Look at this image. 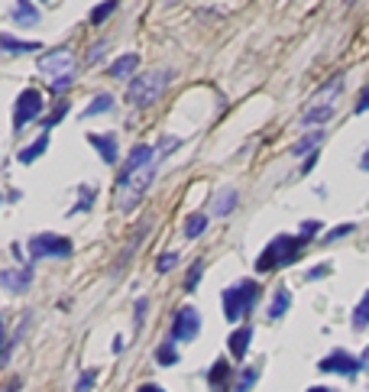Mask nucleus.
I'll use <instances>...</instances> for the list:
<instances>
[{
    "instance_id": "obj_20",
    "label": "nucleus",
    "mask_w": 369,
    "mask_h": 392,
    "mask_svg": "<svg viewBox=\"0 0 369 392\" xmlns=\"http://www.w3.org/2000/svg\"><path fill=\"white\" fill-rule=\"evenodd\" d=\"M330 117H334V104H317L301 114V127H317V124H327Z\"/></svg>"
},
{
    "instance_id": "obj_48",
    "label": "nucleus",
    "mask_w": 369,
    "mask_h": 392,
    "mask_svg": "<svg viewBox=\"0 0 369 392\" xmlns=\"http://www.w3.org/2000/svg\"><path fill=\"white\" fill-rule=\"evenodd\" d=\"M308 392H334V389H324V386H315V389H308Z\"/></svg>"
},
{
    "instance_id": "obj_14",
    "label": "nucleus",
    "mask_w": 369,
    "mask_h": 392,
    "mask_svg": "<svg viewBox=\"0 0 369 392\" xmlns=\"http://www.w3.org/2000/svg\"><path fill=\"white\" fill-rule=\"evenodd\" d=\"M10 17H13V23H20V26H36V23L43 20L39 10L32 7V0H13Z\"/></svg>"
},
{
    "instance_id": "obj_35",
    "label": "nucleus",
    "mask_w": 369,
    "mask_h": 392,
    "mask_svg": "<svg viewBox=\"0 0 369 392\" xmlns=\"http://www.w3.org/2000/svg\"><path fill=\"white\" fill-rule=\"evenodd\" d=\"M175 263H179V253H162V256H159V263H156V269H159V273H169Z\"/></svg>"
},
{
    "instance_id": "obj_41",
    "label": "nucleus",
    "mask_w": 369,
    "mask_h": 392,
    "mask_svg": "<svg viewBox=\"0 0 369 392\" xmlns=\"http://www.w3.org/2000/svg\"><path fill=\"white\" fill-rule=\"evenodd\" d=\"M327 273H330V266H327V263H321V266H315V269H311V273H308V279H311V282H315V279L327 276Z\"/></svg>"
},
{
    "instance_id": "obj_1",
    "label": "nucleus",
    "mask_w": 369,
    "mask_h": 392,
    "mask_svg": "<svg viewBox=\"0 0 369 392\" xmlns=\"http://www.w3.org/2000/svg\"><path fill=\"white\" fill-rule=\"evenodd\" d=\"M305 246H308L305 237H288V233H279L272 244L263 250V256L256 259V269H259V273H269V269H279V266L298 263Z\"/></svg>"
},
{
    "instance_id": "obj_2",
    "label": "nucleus",
    "mask_w": 369,
    "mask_h": 392,
    "mask_svg": "<svg viewBox=\"0 0 369 392\" xmlns=\"http://www.w3.org/2000/svg\"><path fill=\"white\" fill-rule=\"evenodd\" d=\"M169 81H172V72H166V68H156V72H143L139 78H133V81H130L127 101H130L133 107L156 104L159 97H162V91L169 88Z\"/></svg>"
},
{
    "instance_id": "obj_33",
    "label": "nucleus",
    "mask_w": 369,
    "mask_h": 392,
    "mask_svg": "<svg viewBox=\"0 0 369 392\" xmlns=\"http://www.w3.org/2000/svg\"><path fill=\"white\" fill-rule=\"evenodd\" d=\"M104 52H107V39H97L94 49H88V62H91V65L101 62V59H104Z\"/></svg>"
},
{
    "instance_id": "obj_47",
    "label": "nucleus",
    "mask_w": 369,
    "mask_h": 392,
    "mask_svg": "<svg viewBox=\"0 0 369 392\" xmlns=\"http://www.w3.org/2000/svg\"><path fill=\"white\" fill-rule=\"evenodd\" d=\"M359 366H366V370H369V350L363 353V360H359Z\"/></svg>"
},
{
    "instance_id": "obj_23",
    "label": "nucleus",
    "mask_w": 369,
    "mask_h": 392,
    "mask_svg": "<svg viewBox=\"0 0 369 392\" xmlns=\"http://www.w3.org/2000/svg\"><path fill=\"white\" fill-rule=\"evenodd\" d=\"M110 107H114V97H110V95H97L94 101H91V104L81 110V117H85V120H91V117H97V114H107Z\"/></svg>"
},
{
    "instance_id": "obj_4",
    "label": "nucleus",
    "mask_w": 369,
    "mask_h": 392,
    "mask_svg": "<svg viewBox=\"0 0 369 392\" xmlns=\"http://www.w3.org/2000/svg\"><path fill=\"white\" fill-rule=\"evenodd\" d=\"M152 175H156V169L152 166H146V169L133 172V175H127V179H120L114 185V198H117V208L120 211H133L139 204V198L146 195V188L152 185Z\"/></svg>"
},
{
    "instance_id": "obj_11",
    "label": "nucleus",
    "mask_w": 369,
    "mask_h": 392,
    "mask_svg": "<svg viewBox=\"0 0 369 392\" xmlns=\"http://www.w3.org/2000/svg\"><path fill=\"white\" fill-rule=\"evenodd\" d=\"M0 286L7 288V292H26V288L32 286V269L30 266H23V269H3L0 273Z\"/></svg>"
},
{
    "instance_id": "obj_42",
    "label": "nucleus",
    "mask_w": 369,
    "mask_h": 392,
    "mask_svg": "<svg viewBox=\"0 0 369 392\" xmlns=\"http://www.w3.org/2000/svg\"><path fill=\"white\" fill-rule=\"evenodd\" d=\"M137 392H166V389H162V386H156V382H143Z\"/></svg>"
},
{
    "instance_id": "obj_40",
    "label": "nucleus",
    "mask_w": 369,
    "mask_h": 392,
    "mask_svg": "<svg viewBox=\"0 0 369 392\" xmlns=\"http://www.w3.org/2000/svg\"><path fill=\"white\" fill-rule=\"evenodd\" d=\"M72 85V75H62V78H52V91H65Z\"/></svg>"
},
{
    "instance_id": "obj_28",
    "label": "nucleus",
    "mask_w": 369,
    "mask_h": 392,
    "mask_svg": "<svg viewBox=\"0 0 369 392\" xmlns=\"http://www.w3.org/2000/svg\"><path fill=\"white\" fill-rule=\"evenodd\" d=\"M353 324H357V328H366L369 324V292L363 295V302L357 305V311H353Z\"/></svg>"
},
{
    "instance_id": "obj_49",
    "label": "nucleus",
    "mask_w": 369,
    "mask_h": 392,
    "mask_svg": "<svg viewBox=\"0 0 369 392\" xmlns=\"http://www.w3.org/2000/svg\"><path fill=\"white\" fill-rule=\"evenodd\" d=\"M166 3H179V0H166Z\"/></svg>"
},
{
    "instance_id": "obj_9",
    "label": "nucleus",
    "mask_w": 369,
    "mask_h": 392,
    "mask_svg": "<svg viewBox=\"0 0 369 392\" xmlns=\"http://www.w3.org/2000/svg\"><path fill=\"white\" fill-rule=\"evenodd\" d=\"M317 370H321V373H340V376L353 380L363 366H359V360L353 357V353H347V350H334L330 357H324V360L317 363Z\"/></svg>"
},
{
    "instance_id": "obj_39",
    "label": "nucleus",
    "mask_w": 369,
    "mask_h": 392,
    "mask_svg": "<svg viewBox=\"0 0 369 392\" xmlns=\"http://www.w3.org/2000/svg\"><path fill=\"white\" fill-rule=\"evenodd\" d=\"M369 110V85L363 88V95H359V101H357V114H366Z\"/></svg>"
},
{
    "instance_id": "obj_46",
    "label": "nucleus",
    "mask_w": 369,
    "mask_h": 392,
    "mask_svg": "<svg viewBox=\"0 0 369 392\" xmlns=\"http://www.w3.org/2000/svg\"><path fill=\"white\" fill-rule=\"evenodd\" d=\"M17 389H20V380H10V386H7L3 392H17Z\"/></svg>"
},
{
    "instance_id": "obj_16",
    "label": "nucleus",
    "mask_w": 369,
    "mask_h": 392,
    "mask_svg": "<svg viewBox=\"0 0 369 392\" xmlns=\"http://www.w3.org/2000/svg\"><path fill=\"white\" fill-rule=\"evenodd\" d=\"M208 382H211L214 392H227V389H230V363H227V360L214 363L211 373H208Z\"/></svg>"
},
{
    "instance_id": "obj_29",
    "label": "nucleus",
    "mask_w": 369,
    "mask_h": 392,
    "mask_svg": "<svg viewBox=\"0 0 369 392\" xmlns=\"http://www.w3.org/2000/svg\"><path fill=\"white\" fill-rule=\"evenodd\" d=\"M65 114H68V101H59V104H55V110H52V117H46V120H43V127H46V130H52Z\"/></svg>"
},
{
    "instance_id": "obj_6",
    "label": "nucleus",
    "mask_w": 369,
    "mask_h": 392,
    "mask_svg": "<svg viewBox=\"0 0 369 392\" xmlns=\"http://www.w3.org/2000/svg\"><path fill=\"white\" fill-rule=\"evenodd\" d=\"M43 104H46L43 95H39L36 88H26V91L17 97V107H13V130L20 133L30 120H36V117L43 114Z\"/></svg>"
},
{
    "instance_id": "obj_32",
    "label": "nucleus",
    "mask_w": 369,
    "mask_h": 392,
    "mask_svg": "<svg viewBox=\"0 0 369 392\" xmlns=\"http://www.w3.org/2000/svg\"><path fill=\"white\" fill-rule=\"evenodd\" d=\"M94 198H97V191H94V188H88V185H85V188H81V202L74 204V214H78V211H88V208L94 204Z\"/></svg>"
},
{
    "instance_id": "obj_25",
    "label": "nucleus",
    "mask_w": 369,
    "mask_h": 392,
    "mask_svg": "<svg viewBox=\"0 0 369 392\" xmlns=\"http://www.w3.org/2000/svg\"><path fill=\"white\" fill-rule=\"evenodd\" d=\"M117 10V0H104V3H97L94 10H91V17H88V23H91V26H101V23L107 20V17H110V13Z\"/></svg>"
},
{
    "instance_id": "obj_8",
    "label": "nucleus",
    "mask_w": 369,
    "mask_h": 392,
    "mask_svg": "<svg viewBox=\"0 0 369 392\" xmlns=\"http://www.w3.org/2000/svg\"><path fill=\"white\" fill-rule=\"evenodd\" d=\"M36 72L52 75V78L72 75V72H74V55L68 52V49H52V52L39 55V68H36Z\"/></svg>"
},
{
    "instance_id": "obj_45",
    "label": "nucleus",
    "mask_w": 369,
    "mask_h": 392,
    "mask_svg": "<svg viewBox=\"0 0 369 392\" xmlns=\"http://www.w3.org/2000/svg\"><path fill=\"white\" fill-rule=\"evenodd\" d=\"M3 340H7V331H3V318H0V350H3Z\"/></svg>"
},
{
    "instance_id": "obj_18",
    "label": "nucleus",
    "mask_w": 369,
    "mask_h": 392,
    "mask_svg": "<svg viewBox=\"0 0 369 392\" xmlns=\"http://www.w3.org/2000/svg\"><path fill=\"white\" fill-rule=\"evenodd\" d=\"M237 198H240V191L237 188L217 191V198H214V214H217V217H227V214L237 208Z\"/></svg>"
},
{
    "instance_id": "obj_15",
    "label": "nucleus",
    "mask_w": 369,
    "mask_h": 392,
    "mask_svg": "<svg viewBox=\"0 0 369 392\" xmlns=\"http://www.w3.org/2000/svg\"><path fill=\"white\" fill-rule=\"evenodd\" d=\"M250 344H253V328L246 324V328H237V331H233V334H230V344H227V347H230V353L237 357V360H243V357H246V350H250Z\"/></svg>"
},
{
    "instance_id": "obj_26",
    "label": "nucleus",
    "mask_w": 369,
    "mask_h": 392,
    "mask_svg": "<svg viewBox=\"0 0 369 392\" xmlns=\"http://www.w3.org/2000/svg\"><path fill=\"white\" fill-rule=\"evenodd\" d=\"M204 227H208V217H204V214H191L188 221H185V237H191V240H195V237H201V233H204Z\"/></svg>"
},
{
    "instance_id": "obj_43",
    "label": "nucleus",
    "mask_w": 369,
    "mask_h": 392,
    "mask_svg": "<svg viewBox=\"0 0 369 392\" xmlns=\"http://www.w3.org/2000/svg\"><path fill=\"white\" fill-rule=\"evenodd\" d=\"M146 308H149V302H146V298H139V302H137V321L146 315Z\"/></svg>"
},
{
    "instance_id": "obj_5",
    "label": "nucleus",
    "mask_w": 369,
    "mask_h": 392,
    "mask_svg": "<svg viewBox=\"0 0 369 392\" xmlns=\"http://www.w3.org/2000/svg\"><path fill=\"white\" fill-rule=\"evenodd\" d=\"M30 253H32V259H65V256L72 253V240L59 237V233H32Z\"/></svg>"
},
{
    "instance_id": "obj_12",
    "label": "nucleus",
    "mask_w": 369,
    "mask_h": 392,
    "mask_svg": "<svg viewBox=\"0 0 369 392\" xmlns=\"http://www.w3.org/2000/svg\"><path fill=\"white\" fill-rule=\"evenodd\" d=\"M88 143L101 153V159L107 166H114L117 156H120V149H117V133H88Z\"/></svg>"
},
{
    "instance_id": "obj_17",
    "label": "nucleus",
    "mask_w": 369,
    "mask_h": 392,
    "mask_svg": "<svg viewBox=\"0 0 369 392\" xmlns=\"http://www.w3.org/2000/svg\"><path fill=\"white\" fill-rule=\"evenodd\" d=\"M137 65H139V55L137 52H127V55H120L114 65H110V78H130V75L137 72Z\"/></svg>"
},
{
    "instance_id": "obj_10",
    "label": "nucleus",
    "mask_w": 369,
    "mask_h": 392,
    "mask_svg": "<svg viewBox=\"0 0 369 392\" xmlns=\"http://www.w3.org/2000/svg\"><path fill=\"white\" fill-rule=\"evenodd\" d=\"M152 159H156V149H152V146H143V143H139V146L127 156V162H123V169H120L117 182L127 179V175H133V172H139V169H146V166H152Z\"/></svg>"
},
{
    "instance_id": "obj_24",
    "label": "nucleus",
    "mask_w": 369,
    "mask_h": 392,
    "mask_svg": "<svg viewBox=\"0 0 369 392\" xmlns=\"http://www.w3.org/2000/svg\"><path fill=\"white\" fill-rule=\"evenodd\" d=\"M340 88H343V78L337 75L334 81H327V85L317 91V101H321V104H334V101H337V95H340Z\"/></svg>"
},
{
    "instance_id": "obj_27",
    "label": "nucleus",
    "mask_w": 369,
    "mask_h": 392,
    "mask_svg": "<svg viewBox=\"0 0 369 392\" xmlns=\"http://www.w3.org/2000/svg\"><path fill=\"white\" fill-rule=\"evenodd\" d=\"M156 360L162 363V366H175V363H179V353H175L172 344H162V347L156 350Z\"/></svg>"
},
{
    "instance_id": "obj_36",
    "label": "nucleus",
    "mask_w": 369,
    "mask_h": 392,
    "mask_svg": "<svg viewBox=\"0 0 369 392\" xmlns=\"http://www.w3.org/2000/svg\"><path fill=\"white\" fill-rule=\"evenodd\" d=\"M94 380H97V373H94V370L81 373V380H78V389H74V392H88L91 386H94Z\"/></svg>"
},
{
    "instance_id": "obj_7",
    "label": "nucleus",
    "mask_w": 369,
    "mask_h": 392,
    "mask_svg": "<svg viewBox=\"0 0 369 392\" xmlns=\"http://www.w3.org/2000/svg\"><path fill=\"white\" fill-rule=\"evenodd\" d=\"M198 331H201L198 308H195V305H185L179 315H175V321H172L169 337H172V340H195V337H198Z\"/></svg>"
},
{
    "instance_id": "obj_30",
    "label": "nucleus",
    "mask_w": 369,
    "mask_h": 392,
    "mask_svg": "<svg viewBox=\"0 0 369 392\" xmlns=\"http://www.w3.org/2000/svg\"><path fill=\"white\" fill-rule=\"evenodd\" d=\"M201 273H204V263H195V266L188 269V279H185V288H188V292H195V288H198Z\"/></svg>"
},
{
    "instance_id": "obj_22",
    "label": "nucleus",
    "mask_w": 369,
    "mask_h": 392,
    "mask_svg": "<svg viewBox=\"0 0 369 392\" xmlns=\"http://www.w3.org/2000/svg\"><path fill=\"white\" fill-rule=\"evenodd\" d=\"M46 146H49V133H43L39 139H32L30 146L20 153V162H26V166H30V162H36V159H39V156L46 153Z\"/></svg>"
},
{
    "instance_id": "obj_38",
    "label": "nucleus",
    "mask_w": 369,
    "mask_h": 392,
    "mask_svg": "<svg viewBox=\"0 0 369 392\" xmlns=\"http://www.w3.org/2000/svg\"><path fill=\"white\" fill-rule=\"evenodd\" d=\"M181 139L179 137H162V143H159V153H162V156H166V153H172V149L179 146Z\"/></svg>"
},
{
    "instance_id": "obj_37",
    "label": "nucleus",
    "mask_w": 369,
    "mask_h": 392,
    "mask_svg": "<svg viewBox=\"0 0 369 392\" xmlns=\"http://www.w3.org/2000/svg\"><path fill=\"white\" fill-rule=\"evenodd\" d=\"M317 233H321V224H317V221H305V224H301V233H298V237L311 240V237H317Z\"/></svg>"
},
{
    "instance_id": "obj_3",
    "label": "nucleus",
    "mask_w": 369,
    "mask_h": 392,
    "mask_svg": "<svg viewBox=\"0 0 369 392\" xmlns=\"http://www.w3.org/2000/svg\"><path fill=\"white\" fill-rule=\"evenodd\" d=\"M221 302H223L227 321H240L243 315H250L256 308V302H259V286H256L253 279H243V282H237V286H230L223 292Z\"/></svg>"
},
{
    "instance_id": "obj_13",
    "label": "nucleus",
    "mask_w": 369,
    "mask_h": 392,
    "mask_svg": "<svg viewBox=\"0 0 369 392\" xmlns=\"http://www.w3.org/2000/svg\"><path fill=\"white\" fill-rule=\"evenodd\" d=\"M0 49L10 55H26V52H39L43 43H32V39H13L10 32H0Z\"/></svg>"
},
{
    "instance_id": "obj_34",
    "label": "nucleus",
    "mask_w": 369,
    "mask_h": 392,
    "mask_svg": "<svg viewBox=\"0 0 369 392\" xmlns=\"http://www.w3.org/2000/svg\"><path fill=\"white\" fill-rule=\"evenodd\" d=\"M347 233H353V224H340V227H334L330 233H324V240H327V244H334V240L347 237Z\"/></svg>"
},
{
    "instance_id": "obj_31",
    "label": "nucleus",
    "mask_w": 369,
    "mask_h": 392,
    "mask_svg": "<svg viewBox=\"0 0 369 392\" xmlns=\"http://www.w3.org/2000/svg\"><path fill=\"white\" fill-rule=\"evenodd\" d=\"M256 380H259V370H256V366H250V370L240 376V389H237V392H250L256 386Z\"/></svg>"
},
{
    "instance_id": "obj_44",
    "label": "nucleus",
    "mask_w": 369,
    "mask_h": 392,
    "mask_svg": "<svg viewBox=\"0 0 369 392\" xmlns=\"http://www.w3.org/2000/svg\"><path fill=\"white\" fill-rule=\"evenodd\" d=\"M359 169H363V172H369V146H366V153L359 156Z\"/></svg>"
},
{
    "instance_id": "obj_21",
    "label": "nucleus",
    "mask_w": 369,
    "mask_h": 392,
    "mask_svg": "<svg viewBox=\"0 0 369 392\" xmlns=\"http://www.w3.org/2000/svg\"><path fill=\"white\" fill-rule=\"evenodd\" d=\"M321 143H324V133H321V130H315V133H308L305 139H298V143L288 149V153H292V156H305V153H315V146H321Z\"/></svg>"
},
{
    "instance_id": "obj_19",
    "label": "nucleus",
    "mask_w": 369,
    "mask_h": 392,
    "mask_svg": "<svg viewBox=\"0 0 369 392\" xmlns=\"http://www.w3.org/2000/svg\"><path fill=\"white\" fill-rule=\"evenodd\" d=\"M288 308H292V295H288V288H279V292H275V298H272V305L266 308V318L269 321H279L285 315V311H288Z\"/></svg>"
}]
</instances>
